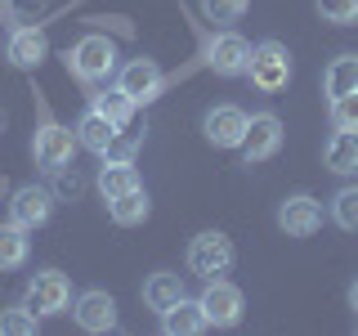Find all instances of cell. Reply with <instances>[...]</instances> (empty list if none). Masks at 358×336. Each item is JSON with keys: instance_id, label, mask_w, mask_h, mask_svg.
<instances>
[{"instance_id": "cell-1", "label": "cell", "mask_w": 358, "mask_h": 336, "mask_svg": "<svg viewBox=\"0 0 358 336\" xmlns=\"http://www.w3.org/2000/svg\"><path fill=\"white\" fill-rule=\"evenodd\" d=\"M67 72L85 85H99L117 72V41L103 36V31H85L81 41L67 50Z\"/></svg>"}, {"instance_id": "cell-2", "label": "cell", "mask_w": 358, "mask_h": 336, "mask_svg": "<svg viewBox=\"0 0 358 336\" xmlns=\"http://www.w3.org/2000/svg\"><path fill=\"white\" fill-rule=\"evenodd\" d=\"M246 76L260 94H278L291 81V54L282 41H260L251 45V63H246Z\"/></svg>"}, {"instance_id": "cell-3", "label": "cell", "mask_w": 358, "mask_h": 336, "mask_svg": "<svg viewBox=\"0 0 358 336\" xmlns=\"http://www.w3.org/2000/svg\"><path fill=\"white\" fill-rule=\"evenodd\" d=\"M233 260H238V251H233L229 233H220V229H206L188 242V269L197 278H206V283L210 278H224L233 269Z\"/></svg>"}, {"instance_id": "cell-4", "label": "cell", "mask_w": 358, "mask_h": 336, "mask_svg": "<svg viewBox=\"0 0 358 336\" xmlns=\"http://www.w3.org/2000/svg\"><path fill=\"white\" fill-rule=\"evenodd\" d=\"M72 153H76V134L63 126V121H41L36 134H31V157H36L41 171L59 175L72 166Z\"/></svg>"}, {"instance_id": "cell-5", "label": "cell", "mask_w": 358, "mask_h": 336, "mask_svg": "<svg viewBox=\"0 0 358 336\" xmlns=\"http://www.w3.org/2000/svg\"><path fill=\"white\" fill-rule=\"evenodd\" d=\"M22 305L36 309L41 318L63 314L67 305H72V283H67V274H59V269H41V274H31L27 291H22Z\"/></svg>"}, {"instance_id": "cell-6", "label": "cell", "mask_w": 358, "mask_h": 336, "mask_svg": "<svg viewBox=\"0 0 358 336\" xmlns=\"http://www.w3.org/2000/svg\"><path fill=\"white\" fill-rule=\"evenodd\" d=\"M282 121L273 117V112H255V117H246V134H242V157L246 166L255 162H268V157H278L282 148Z\"/></svg>"}, {"instance_id": "cell-7", "label": "cell", "mask_w": 358, "mask_h": 336, "mask_svg": "<svg viewBox=\"0 0 358 336\" xmlns=\"http://www.w3.org/2000/svg\"><path fill=\"white\" fill-rule=\"evenodd\" d=\"M197 300H201V314H206L210 328H238V323H242L246 300H242V291L233 283H224V278H210L206 291H201Z\"/></svg>"}, {"instance_id": "cell-8", "label": "cell", "mask_w": 358, "mask_h": 336, "mask_svg": "<svg viewBox=\"0 0 358 336\" xmlns=\"http://www.w3.org/2000/svg\"><path fill=\"white\" fill-rule=\"evenodd\" d=\"M72 318H76L81 332L103 336V332L117 328V300H112V291H103V287H90L72 300Z\"/></svg>"}, {"instance_id": "cell-9", "label": "cell", "mask_w": 358, "mask_h": 336, "mask_svg": "<svg viewBox=\"0 0 358 336\" xmlns=\"http://www.w3.org/2000/svg\"><path fill=\"white\" fill-rule=\"evenodd\" d=\"M322 224V202L309 197V193H291L278 202V229L287 233V238H309V233H318Z\"/></svg>"}, {"instance_id": "cell-10", "label": "cell", "mask_w": 358, "mask_h": 336, "mask_svg": "<svg viewBox=\"0 0 358 336\" xmlns=\"http://www.w3.org/2000/svg\"><path fill=\"white\" fill-rule=\"evenodd\" d=\"M117 85L126 90L134 104H152V99H162L166 76H162V67H157L152 59H130V63L117 72Z\"/></svg>"}, {"instance_id": "cell-11", "label": "cell", "mask_w": 358, "mask_h": 336, "mask_svg": "<svg viewBox=\"0 0 358 336\" xmlns=\"http://www.w3.org/2000/svg\"><path fill=\"white\" fill-rule=\"evenodd\" d=\"M54 216V193L41 184H22L14 188V197H9V220L22 224V229H41L45 220Z\"/></svg>"}, {"instance_id": "cell-12", "label": "cell", "mask_w": 358, "mask_h": 336, "mask_svg": "<svg viewBox=\"0 0 358 336\" xmlns=\"http://www.w3.org/2000/svg\"><path fill=\"white\" fill-rule=\"evenodd\" d=\"M201 134H206V144H215V148H242L246 112H242V108H233V104L210 108L206 117H201Z\"/></svg>"}, {"instance_id": "cell-13", "label": "cell", "mask_w": 358, "mask_h": 336, "mask_svg": "<svg viewBox=\"0 0 358 336\" xmlns=\"http://www.w3.org/2000/svg\"><path fill=\"white\" fill-rule=\"evenodd\" d=\"M206 63H210V72H215V76H246L251 45H246L238 31H220V36L206 45Z\"/></svg>"}, {"instance_id": "cell-14", "label": "cell", "mask_w": 358, "mask_h": 336, "mask_svg": "<svg viewBox=\"0 0 358 336\" xmlns=\"http://www.w3.org/2000/svg\"><path fill=\"white\" fill-rule=\"evenodd\" d=\"M45 54H50V36H45L41 27H14L9 31V41H5V59L22 67V72H31V67H41L45 63Z\"/></svg>"}, {"instance_id": "cell-15", "label": "cell", "mask_w": 358, "mask_h": 336, "mask_svg": "<svg viewBox=\"0 0 358 336\" xmlns=\"http://www.w3.org/2000/svg\"><path fill=\"white\" fill-rule=\"evenodd\" d=\"M117 134H121V126H117V121H108L99 108H85V117L76 121V144L90 148V153H99V157L112 148V139H117Z\"/></svg>"}, {"instance_id": "cell-16", "label": "cell", "mask_w": 358, "mask_h": 336, "mask_svg": "<svg viewBox=\"0 0 358 336\" xmlns=\"http://www.w3.org/2000/svg\"><path fill=\"white\" fill-rule=\"evenodd\" d=\"M206 328H210V323H206V314H201V300H188V296L162 314V332L166 336H197Z\"/></svg>"}, {"instance_id": "cell-17", "label": "cell", "mask_w": 358, "mask_h": 336, "mask_svg": "<svg viewBox=\"0 0 358 336\" xmlns=\"http://www.w3.org/2000/svg\"><path fill=\"white\" fill-rule=\"evenodd\" d=\"M322 162L331 175H358V130H336L322 148Z\"/></svg>"}, {"instance_id": "cell-18", "label": "cell", "mask_w": 358, "mask_h": 336, "mask_svg": "<svg viewBox=\"0 0 358 336\" xmlns=\"http://www.w3.org/2000/svg\"><path fill=\"white\" fill-rule=\"evenodd\" d=\"M184 300V283H179V274H166V269H157V274H148V283H143V305L166 314L171 305H179Z\"/></svg>"}, {"instance_id": "cell-19", "label": "cell", "mask_w": 358, "mask_h": 336, "mask_svg": "<svg viewBox=\"0 0 358 336\" xmlns=\"http://www.w3.org/2000/svg\"><path fill=\"white\" fill-rule=\"evenodd\" d=\"M322 90L327 99H341V94H354L358 90V54H336L322 72Z\"/></svg>"}, {"instance_id": "cell-20", "label": "cell", "mask_w": 358, "mask_h": 336, "mask_svg": "<svg viewBox=\"0 0 358 336\" xmlns=\"http://www.w3.org/2000/svg\"><path fill=\"white\" fill-rule=\"evenodd\" d=\"M148 211H152V202H148V193H143V184L130 188V193L108 197V216L117 220L121 229H130V224H143V220H148Z\"/></svg>"}, {"instance_id": "cell-21", "label": "cell", "mask_w": 358, "mask_h": 336, "mask_svg": "<svg viewBox=\"0 0 358 336\" xmlns=\"http://www.w3.org/2000/svg\"><path fill=\"white\" fill-rule=\"evenodd\" d=\"M27 251H31V238L22 224H0V274H9V269H22L27 265Z\"/></svg>"}, {"instance_id": "cell-22", "label": "cell", "mask_w": 358, "mask_h": 336, "mask_svg": "<svg viewBox=\"0 0 358 336\" xmlns=\"http://www.w3.org/2000/svg\"><path fill=\"white\" fill-rule=\"evenodd\" d=\"M130 188H139L134 162H112V157H103V166H99V193L117 197V193H130Z\"/></svg>"}, {"instance_id": "cell-23", "label": "cell", "mask_w": 358, "mask_h": 336, "mask_svg": "<svg viewBox=\"0 0 358 336\" xmlns=\"http://www.w3.org/2000/svg\"><path fill=\"white\" fill-rule=\"evenodd\" d=\"M90 108H99L108 121H117V126L126 130V126H130V117H134V108H139V104H134V99H130L121 85H112V90H103V94H94V104H90Z\"/></svg>"}, {"instance_id": "cell-24", "label": "cell", "mask_w": 358, "mask_h": 336, "mask_svg": "<svg viewBox=\"0 0 358 336\" xmlns=\"http://www.w3.org/2000/svg\"><path fill=\"white\" fill-rule=\"evenodd\" d=\"M41 328V314L27 309V305H9L0 309V336H36Z\"/></svg>"}, {"instance_id": "cell-25", "label": "cell", "mask_w": 358, "mask_h": 336, "mask_svg": "<svg viewBox=\"0 0 358 336\" xmlns=\"http://www.w3.org/2000/svg\"><path fill=\"white\" fill-rule=\"evenodd\" d=\"M331 220L341 224L345 233H358V184H345L341 193L331 197Z\"/></svg>"}, {"instance_id": "cell-26", "label": "cell", "mask_w": 358, "mask_h": 336, "mask_svg": "<svg viewBox=\"0 0 358 336\" xmlns=\"http://www.w3.org/2000/svg\"><path fill=\"white\" fill-rule=\"evenodd\" d=\"M246 5H251V0H201V14L210 22H238L246 14Z\"/></svg>"}, {"instance_id": "cell-27", "label": "cell", "mask_w": 358, "mask_h": 336, "mask_svg": "<svg viewBox=\"0 0 358 336\" xmlns=\"http://www.w3.org/2000/svg\"><path fill=\"white\" fill-rule=\"evenodd\" d=\"M331 126L336 130H358V90L331 99Z\"/></svg>"}, {"instance_id": "cell-28", "label": "cell", "mask_w": 358, "mask_h": 336, "mask_svg": "<svg viewBox=\"0 0 358 336\" xmlns=\"http://www.w3.org/2000/svg\"><path fill=\"white\" fill-rule=\"evenodd\" d=\"M318 14L336 27H350V22H358V0H318Z\"/></svg>"}, {"instance_id": "cell-29", "label": "cell", "mask_w": 358, "mask_h": 336, "mask_svg": "<svg viewBox=\"0 0 358 336\" xmlns=\"http://www.w3.org/2000/svg\"><path fill=\"white\" fill-rule=\"evenodd\" d=\"M103 157H112V162H134V139H121V134H117Z\"/></svg>"}, {"instance_id": "cell-30", "label": "cell", "mask_w": 358, "mask_h": 336, "mask_svg": "<svg viewBox=\"0 0 358 336\" xmlns=\"http://www.w3.org/2000/svg\"><path fill=\"white\" fill-rule=\"evenodd\" d=\"M5 5H9V9H14V14H18V18H31V14H41V9H45V5H50V0H5Z\"/></svg>"}, {"instance_id": "cell-31", "label": "cell", "mask_w": 358, "mask_h": 336, "mask_svg": "<svg viewBox=\"0 0 358 336\" xmlns=\"http://www.w3.org/2000/svg\"><path fill=\"white\" fill-rule=\"evenodd\" d=\"M350 309L358 314V278H354V283H350Z\"/></svg>"}, {"instance_id": "cell-32", "label": "cell", "mask_w": 358, "mask_h": 336, "mask_svg": "<svg viewBox=\"0 0 358 336\" xmlns=\"http://www.w3.org/2000/svg\"><path fill=\"white\" fill-rule=\"evenodd\" d=\"M0 134H5V112H0Z\"/></svg>"}]
</instances>
